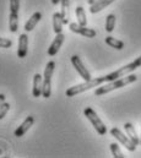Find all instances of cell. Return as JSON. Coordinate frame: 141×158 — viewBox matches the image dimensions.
<instances>
[{"instance_id": "obj_1", "label": "cell", "mask_w": 141, "mask_h": 158, "mask_svg": "<svg viewBox=\"0 0 141 158\" xmlns=\"http://www.w3.org/2000/svg\"><path fill=\"white\" fill-rule=\"evenodd\" d=\"M136 80H138V76L134 75V74H131V75H126V76H123V77H120V79L114 80V81H110V82H108L105 86L98 87V88L95 91V96L106 94L108 92H112V91L118 89V88H120V87H124V86H126V85H129V83H133V82H135Z\"/></svg>"}, {"instance_id": "obj_2", "label": "cell", "mask_w": 141, "mask_h": 158, "mask_svg": "<svg viewBox=\"0 0 141 158\" xmlns=\"http://www.w3.org/2000/svg\"><path fill=\"white\" fill-rule=\"evenodd\" d=\"M103 82H106L105 76L96 77V79H91V80H88V81H85L83 83H80V85H76V86H74V87L68 88L66 92H65V94H66V97H75V96L80 94V93H82V92H85V91H88V89H91V88H93V87L101 86Z\"/></svg>"}, {"instance_id": "obj_3", "label": "cell", "mask_w": 141, "mask_h": 158, "mask_svg": "<svg viewBox=\"0 0 141 158\" xmlns=\"http://www.w3.org/2000/svg\"><path fill=\"white\" fill-rule=\"evenodd\" d=\"M55 69V63L49 61L44 69V75H43V93L42 96L44 98H49L52 94V76Z\"/></svg>"}, {"instance_id": "obj_4", "label": "cell", "mask_w": 141, "mask_h": 158, "mask_svg": "<svg viewBox=\"0 0 141 158\" xmlns=\"http://www.w3.org/2000/svg\"><path fill=\"white\" fill-rule=\"evenodd\" d=\"M83 114H85V117H86V118L90 120V123L92 124V126L96 129V131H97L100 135H106L107 134L106 125L103 124V121L100 119V117L97 115V113H96L91 107L85 108Z\"/></svg>"}, {"instance_id": "obj_5", "label": "cell", "mask_w": 141, "mask_h": 158, "mask_svg": "<svg viewBox=\"0 0 141 158\" xmlns=\"http://www.w3.org/2000/svg\"><path fill=\"white\" fill-rule=\"evenodd\" d=\"M110 135L113 136V137H115L128 151H130V152H134L135 150H136V145L130 140V137L126 135H124L118 127H113L112 130H110Z\"/></svg>"}, {"instance_id": "obj_6", "label": "cell", "mask_w": 141, "mask_h": 158, "mask_svg": "<svg viewBox=\"0 0 141 158\" xmlns=\"http://www.w3.org/2000/svg\"><path fill=\"white\" fill-rule=\"evenodd\" d=\"M69 28H70V31H72L74 33L81 35V36H83V37H86V38H95L96 35H97L95 30L87 28L86 26H81V25L75 23V22L69 23Z\"/></svg>"}, {"instance_id": "obj_7", "label": "cell", "mask_w": 141, "mask_h": 158, "mask_svg": "<svg viewBox=\"0 0 141 158\" xmlns=\"http://www.w3.org/2000/svg\"><path fill=\"white\" fill-rule=\"evenodd\" d=\"M71 64L74 65V68L76 69V71L79 73V75L85 80V81H88V80L92 79V77H91L90 71L85 68V65L82 64L81 59H80L77 55H72V56H71Z\"/></svg>"}, {"instance_id": "obj_8", "label": "cell", "mask_w": 141, "mask_h": 158, "mask_svg": "<svg viewBox=\"0 0 141 158\" xmlns=\"http://www.w3.org/2000/svg\"><path fill=\"white\" fill-rule=\"evenodd\" d=\"M64 40H65V36H64L63 33H58V35H57V37L54 38L53 43L50 44V47H49V49H48V55H49V56H54V55L59 52L62 44L64 43Z\"/></svg>"}, {"instance_id": "obj_9", "label": "cell", "mask_w": 141, "mask_h": 158, "mask_svg": "<svg viewBox=\"0 0 141 158\" xmlns=\"http://www.w3.org/2000/svg\"><path fill=\"white\" fill-rule=\"evenodd\" d=\"M27 49H28V36L26 33H22V35H20V38H19L17 56L25 58L27 55Z\"/></svg>"}, {"instance_id": "obj_10", "label": "cell", "mask_w": 141, "mask_h": 158, "mask_svg": "<svg viewBox=\"0 0 141 158\" xmlns=\"http://www.w3.org/2000/svg\"><path fill=\"white\" fill-rule=\"evenodd\" d=\"M33 123H35V118H33V115H30V117H27V118L25 119V121L15 130V136H17V137H21V136H24L27 131H28V129L33 125Z\"/></svg>"}, {"instance_id": "obj_11", "label": "cell", "mask_w": 141, "mask_h": 158, "mask_svg": "<svg viewBox=\"0 0 141 158\" xmlns=\"http://www.w3.org/2000/svg\"><path fill=\"white\" fill-rule=\"evenodd\" d=\"M43 93V76L39 74H36L33 76V87H32V94L33 97H41Z\"/></svg>"}, {"instance_id": "obj_12", "label": "cell", "mask_w": 141, "mask_h": 158, "mask_svg": "<svg viewBox=\"0 0 141 158\" xmlns=\"http://www.w3.org/2000/svg\"><path fill=\"white\" fill-rule=\"evenodd\" d=\"M63 25H64V17L62 16V14H60V12L53 14V30H54L55 35L62 33V31H63Z\"/></svg>"}, {"instance_id": "obj_13", "label": "cell", "mask_w": 141, "mask_h": 158, "mask_svg": "<svg viewBox=\"0 0 141 158\" xmlns=\"http://www.w3.org/2000/svg\"><path fill=\"white\" fill-rule=\"evenodd\" d=\"M124 129H125V131H126V135L130 137V140H131L136 146L140 145V139H139V136H138V134H136V130H135V127L133 126V124L125 123V124H124Z\"/></svg>"}, {"instance_id": "obj_14", "label": "cell", "mask_w": 141, "mask_h": 158, "mask_svg": "<svg viewBox=\"0 0 141 158\" xmlns=\"http://www.w3.org/2000/svg\"><path fill=\"white\" fill-rule=\"evenodd\" d=\"M41 19H42V14H41L39 11H38V12H35V14L28 19V21L26 22V25H25V31H26V32L32 31L36 26H37V23L39 22Z\"/></svg>"}, {"instance_id": "obj_15", "label": "cell", "mask_w": 141, "mask_h": 158, "mask_svg": "<svg viewBox=\"0 0 141 158\" xmlns=\"http://www.w3.org/2000/svg\"><path fill=\"white\" fill-rule=\"evenodd\" d=\"M115 0H100L98 2H96V4H93V5H91V7H90V11H91V14H96V12H100L101 10H103V9H106L108 5H110L112 2H114Z\"/></svg>"}, {"instance_id": "obj_16", "label": "cell", "mask_w": 141, "mask_h": 158, "mask_svg": "<svg viewBox=\"0 0 141 158\" xmlns=\"http://www.w3.org/2000/svg\"><path fill=\"white\" fill-rule=\"evenodd\" d=\"M9 28L12 33H15L19 30V14L17 12H10L9 16Z\"/></svg>"}, {"instance_id": "obj_17", "label": "cell", "mask_w": 141, "mask_h": 158, "mask_svg": "<svg viewBox=\"0 0 141 158\" xmlns=\"http://www.w3.org/2000/svg\"><path fill=\"white\" fill-rule=\"evenodd\" d=\"M76 19H77V23L81 25V26H86L87 25V17H86V14H85V10L82 6H77L76 10Z\"/></svg>"}, {"instance_id": "obj_18", "label": "cell", "mask_w": 141, "mask_h": 158, "mask_svg": "<svg viewBox=\"0 0 141 158\" xmlns=\"http://www.w3.org/2000/svg\"><path fill=\"white\" fill-rule=\"evenodd\" d=\"M106 43L109 47H112V48H114V49H118V50H122V49L124 48V42L117 40V38H114V37H110V36L106 37Z\"/></svg>"}, {"instance_id": "obj_19", "label": "cell", "mask_w": 141, "mask_h": 158, "mask_svg": "<svg viewBox=\"0 0 141 158\" xmlns=\"http://www.w3.org/2000/svg\"><path fill=\"white\" fill-rule=\"evenodd\" d=\"M69 5L70 1L69 0H62V16L64 17V25L69 23Z\"/></svg>"}, {"instance_id": "obj_20", "label": "cell", "mask_w": 141, "mask_h": 158, "mask_svg": "<svg viewBox=\"0 0 141 158\" xmlns=\"http://www.w3.org/2000/svg\"><path fill=\"white\" fill-rule=\"evenodd\" d=\"M115 27V16L113 14L108 15L106 19V31L107 32H112Z\"/></svg>"}, {"instance_id": "obj_21", "label": "cell", "mask_w": 141, "mask_h": 158, "mask_svg": "<svg viewBox=\"0 0 141 158\" xmlns=\"http://www.w3.org/2000/svg\"><path fill=\"white\" fill-rule=\"evenodd\" d=\"M110 151H112V155L114 158H124L125 156L123 155V152L120 151L118 143H110Z\"/></svg>"}, {"instance_id": "obj_22", "label": "cell", "mask_w": 141, "mask_h": 158, "mask_svg": "<svg viewBox=\"0 0 141 158\" xmlns=\"http://www.w3.org/2000/svg\"><path fill=\"white\" fill-rule=\"evenodd\" d=\"M9 109H10V104L9 103H6V102L1 103V106H0V120L7 114Z\"/></svg>"}, {"instance_id": "obj_23", "label": "cell", "mask_w": 141, "mask_h": 158, "mask_svg": "<svg viewBox=\"0 0 141 158\" xmlns=\"http://www.w3.org/2000/svg\"><path fill=\"white\" fill-rule=\"evenodd\" d=\"M20 9V0H10V12H17Z\"/></svg>"}, {"instance_id": "obj_24", "label": "cell", "mask_w": 141, "mask_h": 158, "mask_svg": "<svg viewBox=\"0 0 141 158\" xmlns=\"http://www.w3.org/2000/svg\"><path fill=\"white\" fill-rule=\"evenodd\" d=\"M12 45V40L7 38H0V48H10Z\"/></svg>"}, {"instance_id": "obj_25", "label": "cell", "mask_w": 141, "mask_h": 158, "mask_svg": "<svg viewBox=\"0 0 141 158\" xmlns=\"http://www.w3.org/2000/svg\"><path fill=\"white\" fill-rule=\"evenodd\" d=\"M5 102V96L2 94V93H0V106H1V103H4Z\"/></svg>"}, {"instance_id": "obj_26", "label": "cell", "mask_w": 141, "mask_h": 158, "mask_svg": "<svg viewBox=\"0 0 141 158\" xmlns=\"http://www.w3.org/2000/svg\"><path fill=\"white\" fill-rule=\"evenodd\" d=\"M100 0H87V2H88V5H93V4H96V2H98Z\"/></svg>"}, {"instance_id": "obj_27", "label": "cell", "mask_w": 141, "mask_h": 158, "mask_svg": "<svg viewBox=\"0 0 141 158\" xmlns=\"http://www.w3.org/2000/svg\"><path fill=\"white\" fill-rule=\"evenodd\" d=\"M59 2H62V0H52V4H54V5H57Z\"/></svg>"}, {"instance_id": "obj_28", "label": "cell", "mask_w": 141, "mask_h": 158, "mask_svg": "<svg viewBox=\"0 0 141 158\" xmlns=\"http://www.w3.org/2000/svg\"><path fill=\"white\" fill-rule=\"evenodd\" d=\"M140 145H141V136H140Z\"/></svg>"}]
</instances>
